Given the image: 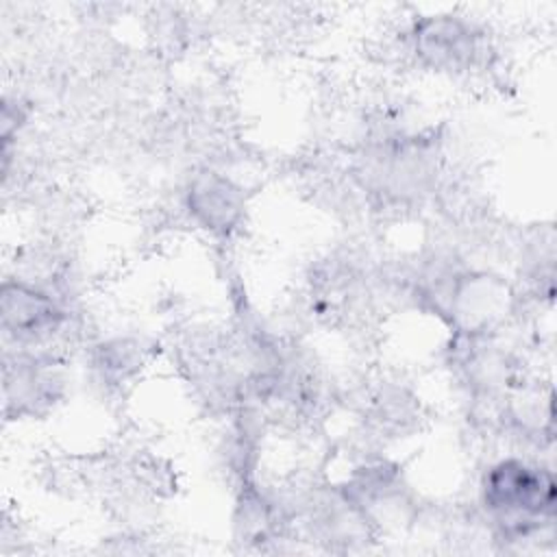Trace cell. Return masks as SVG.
<instances>
[{
  "mask_svg": "<svg viewBox=\"0 0 557 557\" xmlns=\"http://www.w3.org/2000/svg\"><path fill=\"white\" fill-rule=\"evenodd\" d=\"M411 39L418 59L442 72L470 70L481 54V33L461 15H426L416 22Z\"/></svg>",
  "mask_w": 557,
  "mask_h": 557,
  "instance_id": "2",
  "label": "cell"
},
{
  "mask_svg": "<svg viewBox=\"0 0 557 557\" xmlns=\"http://www.w3.org/2000/svg\"><path fill=\"white\" fill-rule=\"evenodd\" d=\"M511 307L505 281L490 274L459 276L450 292V313L463 333H487L500 324Z\"/></svg>",
  "mask_w": 557,
  "mask_h": 557,
  "instance_id": "4",
  "label": "cell"
},
{
  "mask_svg": "<svg viewBox=\"0 0 557 557\" xmlns=\"http://www.w3.org/2000/svg\"><path fill=\"white\" fill-rule=\"evenodd\" d=\"M483 503L498 522L524 535L540 520L553 518L555 479L550 470L522 459H503L483 479Z\"/></svg>",
  "mask_w": 557,
  "mask_h": 557,
  "instance_id": "1",
  "label": "cell"
},
{
  "mask_svg": "<svg viewBox=\"0 0 557 557\" xmlns=\"http://www.w3.org/2000/svg\"><path fill=\"white\" fill-rule=\"evenodd\" d=\"M2 331L17 344H37L52 337L65 320L59 302L24 281H4L0 292Z\"/></svg>",
  "mask_w": 557,
  "mask_h": 557,
  "instance_id": "3",
  "label": "cell"
},
{
  "mask_svg": "<svg viewBox=\"0 0 557 557\" xmlns=\"http://www.w3.org/2000/svg\"><path fill=\"white\" fill-rule=\"evenodd\" d=\"M63 381L52 361L41 357L20 359L13 370H7L4 379V400L7 409L13 405L17 413H35L48 407L61 394Z\"/></svg>",
  "mask_w": 557,
  "mask_h": 557,
  "instance_id": "6",
  "label": "cell"
},
{
  "mask_svg": "<svg viewBox=\"0 0 557 557\" xmlns=\"http://www.w3.org/2000/svg\"><path fill=\"white\" fill-rule=\"evenodd\" d=\"M191 218L215 235L231 233L244 218L246 198L237 183L218 172H200L187 189Z\"/></svg>",
  "mask_w": 557,
  "mask_h": 557,
  "instance_id": "5",
  "label": "cell"
}]
</instances>
